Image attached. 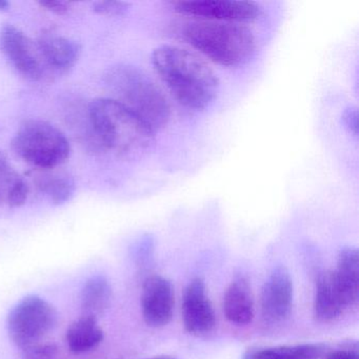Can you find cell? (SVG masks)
Segmentation results:
<instances>
[{"label": "cell", "mask_w": 359, "mask_h": 359, "mask_svg": "<svg viewBox=\"0 0 359 359\" xmlns=\"http://www.w3.org/2000/svg\"><path fill=\"white\" fill-rule=\"evenodd\" d=\"M294 287L291 274L285 266L273 270L264 283L260 296V311L268 323H280L289 318L293 308Z\"/></svg>", "instance_id": "cell-9"}, {"label": "cell", "mask_w": 359, "mask_h": 359, "mask_svg": "<svg viewBox=\"0 0 359 359\" xmlns=\"http://www.w3.org/2000/svg\"><path fill=\"white\" fill-rule=\"evenodd\" d=\"M36 45L46 68L62 74L74 68L83 50L77 41L52 33L41 35Z\"/></svg>", "instance_id": "cell-12"}, {"label": "cell", "mask_w": 359, "mask_h": 359, "mask_svg": "<svg viewBox=\"0 0 359 359\" xmlns=\"http://www.w3.org/2000/svg\"><path fill=\"white\" fill-rule=\"evenodd\" d=\"M104 331L97 319L91 316L79 317L67 330L66 340L71 352L83 354L97 348L104 340Z\"/></svg>", "instance_id": "cell-16"}, {"label": "cell", "mask_w": 359, "mask_h": 359, "mask_svg": "<svg viewBox=\"0 0 359 359\" xmlns=\"http://www.w3.org/2000/svg\"><path fill=\"white\" fill-rule=\"evenodd\" d=\"M57 346L53 344H35L27 348L28 359H53L57 354Z\"/></svg>", "instance_id": "cell-22"}, {"label": "cell", "mask_w": 359, "mask_h": 359, "mask_svg": "<svg viewBox=\"0 0 359 359\" xmlns=\"http://www.w3.org/2000/svg\"><path fill=\"white\" fill-rule=\"evenodd\" d=\"M10 7V4L6 0H0V11H5Z\"/></svg>", "instance_id": "cell-26"}, {"label": "cell", "mask_w": 359, "mask_h": 359, "mask_svg": "<svg viewBox=\"0 0 359 359\" xmlns=\"http://www.w3.org/2000/svg\"><path fill=\"white\" fill-rule=\"evenodd\" d=\"M39 5L43 9L52 12V13L57 14V15H65L68 13L70 10V3L62 1V0H41Z\"/></svg>", "instance_id": "cell-24"}, {"label": "cell", "mask_w": 359, "mask_h": 359, "mask_svg": "<svg viewBox=\"0 0 359 359\" xmlns=\"http://www.w3.org/2000/svg\"><path fill=\"white\" fill-rule=\"evenodd\" d=\"M348 308L346 298L338 285L334 271H325L316 279L314 315L319 321L329 323L337 319Z\"/></svg>", "instance_id": "cell-13"}, {"label": "cell", "mask_w": 359, "mask_h": 359, "mask_svg": "<svg viewBox=\"0 0 359 359\" xmlns=\"http://www.w3.org/2000/svg\"><path fill=\"white\" fill-rule=\"evenodd\" d=\"M147 359H178V358H176V357L167 356V355H165V356L151 357V358H147Z\"/></svg>", "instance_id": "cell-27"}, {"label": "cell", "mask_w": 359, "mask_h": 359, "mask_svg": "<svg viewBox=\"0 0 359 359\" xmlns=\"http://www.w3.org/2000/svg\"><path fill=\"white\" fill-rule=\"evenodd\" d=\"M171 5L182 15L209 22L243 25L255 22L262 13L259 5L245 0H182Z\"/></svg>", "instance_id": "cell-7"}, {"label": "cell", "mask_w": 359, "mask_h": 359, "mask_svg": "<svg viewBox=\"0 0 359 359\" xmlns=\"http://www.w3.org/2000/svg\"><path fill=\"white\" fill-rule=\"evenodd\" d=\"M327 351L323 344L257 348L247 351L243 359H318Z\"/></svg>", "instance_id": "cell-19"}, {"label": "cell", "mask_w": 359, "mask_h": 359, "mask_svg": "<svg viewBox=\"0 0 359 359\" xmlns=\"http://www.w3.org/2000/svg\"><path fill=\"white\" fill-rule=\"evenodd\" d=\"M12 148L22 161L43 171L66 163L71 153L70 142L62 130L39 119L20 126L12 140Z\"/></svg>", "instance_id": "cell-5"}, {"label": "cell", "mask_w": 359, "mask_h": 359, "mask_svg": "<svg viewBox=\"0 0 359 359\" xmlns=\"http://www.w3.org/2000/svg\"><path fill=\"white\" fill-rule=\"evenodd\" d=\"M112 302V287L106 277L95 275L88 279L81 294L83 315L97 319L104 314Z\"/></svg>", "instance_id": "cell-18"}, {"label": "cell", "mask_w": 359, "mask_h": 359, "mask_svg": "<svg viewBox=\"0 0 359 359\" xmlns=\"http://www.w3.org/2000/svg\"><path fill=\"white\" fill-rule=\"evenodd\" d=\"M224 312L226 319L236 325H247L253 320L255 313L253 293L245 276H237L226 289Z\"/></svg>", "instance_id": "cell-14"}, {"label": "cell", "mask_w": 359, "mask_h": 359, "mask_svg": "<svg viewBox=\"0 0 359 359\" xmlns=\"http://www.w3.org/2000/svg\"><path fill=\"white\" fill-rule=\"evenodd\" d=\"M90 125L100 148L117 156L129 157L146 151L155 132L137 116L112 98H98L88 108Z\"/></svg>", "instance_id": "cell-2"}, {"label": "cell", "mask_w": 359, "mask_h": 359, "mask_svg": "<svg viewBox=\"0 0 359 359\" xmlns=\"http://www.w3.org/2000/svg\"><path fill=\"white\" fill-rule=\"evenodd\" d=\"M0 49L22 76L33 81L43 79L46 66L36 43L13 25L0 30Z\"/></svg>", "instance_id": "cell-8"}, {"label": "cell", "mask_w": 359, "mask_h": 359, "mask_svg": "<svg viewBox=\"0 0 359 359\" xmlns=\"http://www.w3.org/2000/svg\"><path fill=\"white\" fill-rule=\"evenodd\" d=\"M35 184L39 190L56 205L70 201L76 191L75 180L66 173L43 172L37 176Z\"/></svg>", "instance_id": "cell-20"}, {"label": "cell", "mask_w": 359, "mask_h": 359, "mask_svg": "<svg viewBox=\"0 0 359 359\" xmlns=\"http://www.w3.org/2000/svg\"><path fill=\"white\" fill-rule=\"evenodd\" d=\"M325 359H359L358 344H348L342 348L329 353Z\"/></svg>", "instance_id": "cell-23"}, {"label": "cell", "mask_w": 359, "mask_h": 359, "mask_svg": "<svg viewBox=\"0 0 359 359\" xmlns=\"http://www.w3.org/2000/svg\"><path fill=\"white\" fill-rule=\"evenodd\" d=\"M180 35L189 45L222 67L243 66L255 53V36L241 24L194 20L182 25Z\"/></svg>", "instance_id": "cell-4"}, {"label": "cell", "mask_w": 359, "mask_h": 359, "mask_svg": "<svg viewBox=\"0 0 359 359\" xmlns=\"http://www.w3.org/2000/svg\"><path fill=\"white\" fill-rule=\"evenodd\" d=\"M57 323V311L49 302L37 295H29L8 314V334L16 346L27 350L49 335Z\"/></svg>", "instance_id": "cell-6"}, {"label": "cell", "mask_w": 359, "mask_h": 359, "mask_svg": "<svg viewBox=\"0 0 359 359\" xmlns=\"http://www.w3.org/2000/svg\"><path fill=\"white\" fill-rule=\"evenodd\" d=\"M130 5L125 1H98L93 5L95 13L102 16H121L127 13Z\"/></svg>", "instance_id": "cell-21"}, {"label": "cell", "mask_w": 359, "mask_h": 359, "mask_svg": "<svg viewBox=\"0 0 359 359\" xmlns=\"http://www.w3.org/2000/svg\"><path fill=\"white\" fill-rule=\"evenodd\" d=\"M182 318L187 332L195 336H203L213 331L216 315L203 279H193L184 294Z\"/></svg>", "instance_id": "cell-11"}, {"label": "cell", "mask_w": 359, "mask_h": 359, "mask_svg": "<svg viewBox=\"0 0 359 359\" xmlns=\"http://www.w3.org/2000/svg\"><path fill=\"white\" fill-rule=\"evenodd\" d=\"M152 64L171 95L184 108L201 111L217 97V75L197 54L176 46H161L153 51Z\"/></svg>", "instance_id": "cell-1"}, {"label": "cell", "mask_w": 359, "mask_h": 359, "mask_svg": "<svg viewBox=\"0 0 359 359\" xmlns=\"http://www.w3.org/2000/svg\"><path fill=\"white\" fill-rule=\"evenodd\" d=\"M175 296L171 281L159 275L144 280L142 292V312L149 327L167 325L173 317Z\"/></svg>", "instance_id": "cell-10"}, {"label": "cell", "mask_w": 359, "mask_h": 359, "mask_svg": "<svg viewBox=\"0 0 359 359\" xmlns=\"http://www.w3.org/2000/svg\"><path fill=\"white\" fill-rule=\"evenodd\" d=\"M104 83L119 104L135 113L153 131L167 125L171 108L163 90L144 71L131 65L111 67Z\"/></svg>", "instance_id": "cell-3"}, {"label": "cell", "mask_w": 359, "mask_h": 359, "mask_svg": "<svg viewBox=\"0 0 359 359\" xmlns=\"http://www.w3.org/2000/svg\"><path fill=\"white\" fill-rule=\"evenodd\" d=\"M28 195V184L15 171L7 155L0 151V205L6 203L12 208L22 207Z\"/></svg>", "instance_id": "cell-17"}, {"label": "cell", "mask_w": 359, "mask_h": 359, "mask_svg": "<svg viewBox=\"0 0 359 359\" xmlns=\"http://www.w3.org/2000/svg\"><path fill=\"white\" fill-rule=\"evenodd\" d=\"M338 285L346 298L348 308L358 304L359 253L356 248L346 247L339 252L335 271Z\"/></svg>", "instance_id": "cell-15"}, {"label": "cell", "mask_w": 359, "mask_h": 359, "mask_svg": "<svg viewBox=\"0 0 359 359\" xmlns=\"http://www.w3.org/2000/svg\"><path fill=\"white\" fill-rule=\"evenodd\" d=\"M342 121H344V126L351 133L357 135V133H358V112H357L356 109H346L344 115H342Z\"/></svg>", "instance_id": "cell-25"}]
</instances>
